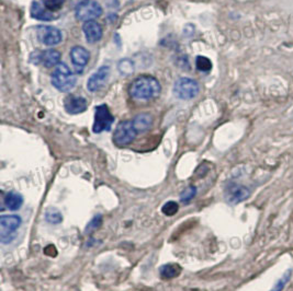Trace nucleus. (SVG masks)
<instances>
[{
	"mask_svg": "<svg viewBox=\"0 0 293 291\" xmlns=\"http://www.w3.org/2000/svg\"><path fill=\"white\" fill-rule=\"evenodd\" d=\"M162 87L156 78L152 76H140L134 79L129 88L130 95L139 101H149L161 94Z\"/></svg>",
	"mask_w": 293,
	"mask_h": 291,
	"instance_id": "1",
	"label": "nucleus"
},
{
	"mask_svg": "<svg viewBox=\"0 0 293 291\" xmlns=\"http://www.w3.org/2000/svg\"><path fill=\"white\" fill-rule=\"evenodd\" d=\"M51 82L53 87L61 92H68L76 85L77 78L68 66L60 63L51 74Z\"/></svg>",
	"mask_w": 293,
	"mask_h": 291,
	"instance_id": "2",
	"label": "nucleus"
},
{
	"mask_svg": "<svg viewBox=\"0 0 293 291\" xmlns=\"http://www.w3.org/2000/svg\"><path fill=\"white\" fill-rule=\"evenodd\" d=\"M21 224L22 219L18 215H3L0 217V241L3 244L12 242Z\"/></svg>",
	"mask_w": 293,
	"mask_h": 291,
	"instance_id": "3",
	"label": "nucleus"
},
{
	"mask_svg": "<svg viewBox=\"0 0 293 291\" xmlns=\"http://www.w3.org/2000/svg\"><path fill=\"white\" fill-rule=\"evenodd\" d=\"M200 92V85L195 79L188 77H181L174 83L173 93L180 100H191L196 98Z\"/></svg>",
	"mask_w": 293,
	"mask_h": 291,
	"instance_id": "4",
	"label": "nucleus"
},
{
	"mask_svg": "<svg viewBox=\"0 0 293 291\" xmlns=\"http://www.w3.org/2000/svg\"><path fill=\"white\" fill-rule=\"evenodd\" d=\"M102 14V7L96 0H80L75 8V15L79 21H90Z\"/></svg>",
	"mask_w": 293,
	"mask_h": 291,
	"instance_id": "5",
	"label": "nucleus"
},
{
	"mask_svg": "<svg viewBox=\"0 0 293 291\" xmlns=\"http://www.w3.org/2000/svg\"><path fill=\"white\" fill-rule=\"evenodd\" d=\"M137 134L139 132L135 127H134L132 121L121 122L115 127L113 134V143L119 147L128 146L136 138Z\"/></svg>",
	"mask_w": 293,
	"mask_h": 291,
	"instance_id": "6",
	"label": "nucleus"
},
{
	"mask_svg": "<svg viewBox=\"0 0 293 291\" xmlns=\"http://www.w3.org/2000/svg\"><path fill=\"white\" fill-rule=\"evenodd\" d=\"M113 122L114 118L107 104H100L96 107L95 122L93 126L95 134H100V132L102 131H109L111 129Z\"/></svg>",
	"mask_w": 293,
	"mask_h": 291,
	"instance_id": "7",
	"label": "nucleus"
},
{
	"mask_svg": "<svg viewBox=\"0 0 293 291\" xmlns=\"http://www.w3.org/2000/svg\"><path fill=\"white\" fill-rule=\"evenodd\" d=\"M30 61L35 65H43L46 68L56 67L61 62V53L56 49H45V51H35L31 56Z\"/></svg>",
	"mask_w": 293,
	"mask_h": 291,
	"instance_id": "8",
	"label": "nucleus"
},
{
	"mask_svg": "<svg viewBox=\"0 0 293 291\" xmlns=\"http://www.w3.org/2000/svg\"><path fill=\"white\" fill-rule=\"evenodd\" d=\"M37 36L41 43L46 46H55L63 40L61 30L52 26H39L37 28Z\"/></svg>",
	"mask_w": 293,
	"mask_h": 291,
	"instance_id": "9",
	"label": "nucleus"
},
{
	"mask_svg": "<svg viewBox=\"0 0 293 291\" xmlns=\"http://www.w3.org/2000/svg\"><path fill=\"white\" fill-rule=\"evenodd\" d=\"M249 196L250 190L246 186L236 184V183H231L225 189V198L228 203L232 205H237L244 202Z\"/></svg>",
	"mask_w": 293,
	"mask_h": 291,
	"instance_id": "10",
	"label": "nucleus"
},
{
	"mask_svg": "<svg viewBox=\"0 0 293 291\" xmlns=\"http://www.w3.org/2000/svg\"><path fill=\"white\" fill-rule=\"evenodd\" d=\"M110 76V67L109 66H101L96 72L91 74L87 81V89L90 92H96L101 89Z\"/></svg>",
	"mask_w": 293,
	"mask_h": 291,
	"instance_id": "11",
	"label": "nucleus"
},
{
	"mask_svg": "<svg viewBox=\"0 0 293 291\" xmlns=\"http://www.w3.org/2000/svg\"><path fill=\"white\" fill-rule=\"evenodd\" d=\"M64 106L67 113L76 115L87 110V101L82 96L70 94L64 100Z\"/></svg>",
	"mask_w": 293,
	"mask_h": 291,
	"instance_id": "12",
	"label": "nucleus"
},
{
	"mask_svg": "<svg viewBox=\"0 0 293 291\" xmlns=\"http://www.w3.org/2000/svg\"><path fill=\"white\" fill-rule=\"evenodd\" d=\"M82 31L85 33V37L87 40L88 43L94 44L99 42L102 37V28L100 24L95 21V20H90V21H86L83 23L82 26Z\"/></svg>",
	"mask_w": 293,
	"mask_h": 291,
	"instance_id": "13",
	"label": "nucleus"
},
{
	"mask_svg": "<svg viewBox=\"0 0 293 291\" xmlns=\"http://www.w3.org/2000/svg\"><path fill=\"white\" fill-rule=\"evenodd\" d=\"M71 60L75 67L82 68L88 64L90 60V54L85 47L82 46H74L71 49Z\"/></svg>",
	"mask_w": 293,
	"mask_h": 291,
	"instance_id": "14",
	"label": "nucleus"
},
{
	"mask_svg": "<svg viewBox=\"0 0 293 291\" xmlns=\"http://www.w3.org/2000/svg\"><path fill=\"white\" fill-rule=\"evenodd\" d=\"M30 13L33 19L40 21H52L55 19L54 12L47 10L46 8L38 2H33L31 5Z\"/></svg>",
	"mask_w": 293,
	"mask_h": 291,
	"instance_id": "15",
	"label": "nucleus"
},
{
	"mask_svg": "<svg viewBox=\"0 0 293 291\" xmlns=\"http://www.w3.org/2000/svg\"><path fill=\"white\" fill-rule=\"evenodd\" d=\"M4 205L10 211L19 210L23 205V196L19 193L9 192L4 197Z\"/></svg>",
	"mask_w": 293,
	"mask_h": 291,
	"instance_id": "16",
	"label": "nucleus"
},
{
	"mask_svg": "<svg viewBox=\"0 0 293 291\" xmlns=\"http://www.w3.org/2000/svg\"><path fill=\"white\" fill-rule=\"evenodd\" d=\"M132 122L137 132H144L152 127L153 118L148 113H142L136 115Z\"/></svg>",
	"mask_w": 293,
	"mask_h": 291,
	"instance_id": "17",
	"label": "nucleus"
},
{
	"mask_svg": "<svg viewBox=\"0 0 293 291\" xmlns=\"http://www.w3.org/2000/svg\"><path fill=\"white\" fill-rule=\"evenodd\" d=\"M181 267L179 264L175 263H169L165 264L160 268V275L163 279H174L176 277H178L181 274Z\"/></svg>",
	"mask_w": 293,
	"mask_h": 291,
	"instance_id": "18",
	"label": "nucleus"
},
{
	"mask_svg": "<svg viewBox=\"0 0 293 291\" xmlns=\"http://www.w3.org/2000/svg\"><path fill=\"white\" fill-rule=\"evenodd\" d=\"M292 273H293V270L291 268H289L284 271L282 274V276L274 282V285L270 291H283V289L286 288V286L289 284V281L291 280Z\"/></svg>",
	"mask_w": 293,
	"mask_h": 291,
	"instance_id": "19",
	"label": "nucleus"
},
{
	"mask_svg": "<svg viewBox=\"0 0 293 291\" xmlns=\"http://www.w3.org/2000/svg\"><path fill=\"white\" fill-rule=\"evenodd\" d=\"M102 221H104V218H102L101 214H97L96 216H94L93 219L88 222V224L85 228V235L87 236L93 235L94 232H96L100 227H101Z\"/></svg>",
	"mask_w": 293,
	"mask_h": 291,
	"instance_id": "20",
	"label": "nucleus"
},
{
	"mask_svg": "<svg viewBox=\"0 0 293 291\" xmlns=\"http://www.w3.org/2000/svg\"><path fill=\"white\" fill-rule=\"evenodd\" d=\"M134 69H135V66H134V63L129 60V58H124V60H121L118 63V70L122 76H131L134 72Z\"/></svg>",
	"mask_w": 293,
	"mask_h": 291,
	"instance_id": "21",
	"label": "nucleus"
},
{
	"mask_svg": "<svg viewBox=\"0 0 293 291\" xmlns=\"http://www.w3.org/2000/svg\"><path fill=\"white\" fill-rule=\"evenodd\" d=\"M45 220L51 224H60L63 221V215L56 208H48L45 211Z\"/></svg>",
	"mask_w": 293,
	"mask_h": 291,
	"instance_id": "22",
	"label": "nucleus"
},
{
	"mask_svg": "<svg viewBox=\"0 0 293 291\" xmlns=\"http://www.w3.org/2000/svg\"><path fill=\"white\" fill-rule=\"evenodd\" d=\"M196 67L199 71L208 72L212 69V63L205 56H198L196 58Z\"/></svg>",
	"mask_w": 293,
	"mask_h": 291,
	"instance_id": "23",
	"label": "nucleus"
},
{
	"mask_svg": "<svg viewBox=\"0 0 293 291\" xmlns=\"http://www.w3.org/2000/svg\"><path fill=\"white\" fill-rule=\"evenodd\" d=\"M179 209V205L178 203H176L174 201H169L163 205L162 207V212L165 216H168V217H171V216H175L176 214L178 212Z\"/></svg>",
	"mask_w": 293,
	"mask_h": 291,
	"instance_id": "24",
	"label": "nucleus"
},
{
	"mask_svg": "<svg viewBox=\"0 0 293 291\" xmlns=\"http://www.w3.org/2000/svg\"><path fill=\"white\" fill-rule=\"evenodd\" d=\"M197 192H198V189L194 185L187 187L185 190H182V193L180 194V202H182V203L191 202L192 199L195 198V196L197 195Z\"/></svg>",
	"mask_w": 293,
	"mask_h": 291,
	"instance_id": "25",
	"label": "nucleus"
},
{
	"mask_svg": "<svg viewBox=\"0 0 293 291\" xmlns=\"http://www.w3.org/2000/svg\"><path fill=\"white\" fill-rule=\"evenodd\" d=\"M65 3V0H42V4L46 8L47 10L56 12L60 9H62V7Z\"/></svg>",
	"mask_w": 293,
	"mask_h": 291,
	"instance_id": "26",
	"label": "nucleus"
},
{
	"mask_svg": "<svg viewBox=\"0 0 293 291\" xmlns=\"http://www.w3.org/2000/svg\"><path fill=\"white\" fill-rule=\"evenodd\" d=\"M44 253H45L46 255H48V256H52V257H54V256L57 254L54 245H48V246L45 248Z\"/></svg>",
	"mask_w": 293,
	"mask_h": 291,
	"instance_id": "27",
	"label": "nucleus"
}]
</instances>
